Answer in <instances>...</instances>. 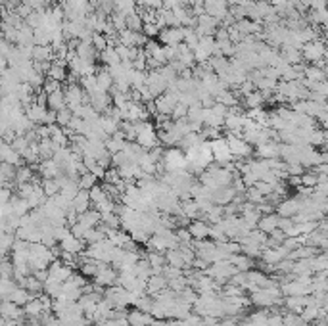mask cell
Instances as JSON below:
<instances>
[{"label":"cell","mask_w":328,"mask_h":326,"mask_svg":"<svg viewBox=\"0 0 328 326\" xmlns=\"http://www.w3.org/2000/svg\"><path fill=\"white\" fill-rule=\"evenodd\" d=\"M215 102L223 104L225 107H232V105L238 104V96H236V92H232V90H229V88H225V90H221L219 94L215 96Z\"/></svg>","instance_id":"33"},{"label":"cell","mask_w":328,"mask_h":326,"mask_svg":"<svg viewBox=\"0 0 328 326\" xmlns=\"http://www.w3.org/2000/svg\"><path fill=\"white\" fill-rule=\"evenodd\" d=\"M279 215L277 213H265V215H261L259 221H257V227L255 229L261 230L263 234H267L269 236L272 230L279 229Z\"/></svg>","instance_id":"15"},{"label":"cell","mask_w":328,"mask_h":326,"mask_svg":"<svg viewBox=\"0 0 328 326\" xmlns=\"http://www.w3.org/2000/svg\"><path fill=\"white\" fill-rule=\"evenodd\" d=\"M165 263H167V265H171V267H179V268L184 267L183 255H181L179 248H177V249H167V251H165Z\"/></svg>","instance_id":"36"},{"label":"cell","mask_w":328,"mask_h":326,"mask_svg":"<svg viewBox=\"0 0 328 326\" xmlns=\"http://www.w3.org/2000/svg\"><path fill=\"white\" fill-rule=\"evenodd\" d=\"M31 294L25 290V288H21V286H16L14 290H12V294L8 296V301H12V303H16V305H20V307H23L27 301L31 299Z\"/></svg>","instance_id":"32"},{"label":"cell","mask_w":328,"mask_h":326,"mask_svg":"<svg viewBox=\"0 0 328 326\" xmlns=\"http://www.w3.org/2000/svg\"><path fill=\"white\" fill-rule=\"evenodd\" d=\"M77 223H81L85 229H94L100 225V213L96 209H87L83 213H79V219Z\"/></svg>","instance_id":"25"},{"label":"cell","mask_w":328,"mask_h":326,"mask_svg":"<svg viewBox=\"0 0 328 326\" xmlns=\"http://www.w3.org/2000/svg\"><path fill=\"white\" fill-rule=\"evenodd\" d=\"M39 173L44 177V179H58L60 175H62V169H60L58 163L50 157V159H44V161L39 165Z\"/></svg>","instance_id":"24"},{"label":"cell","mask_w":328,"mask_h":326,"mask_svg":"<svg viewBox=\"0 0 328 326\" xmlns=\"http://www.w3.org/2000/svg\"><path fill=\"white\" fill-rule=\"evenodd\" d=\"M136 4H140V6L150 8V10H159L161 6H163L161 0H136Z\"/></svg>","instance_id":"51"},{"label":"cell","mask_w":328,"mask_h":326,"mask_svg":"<svg viewBox=\"0 0 328 326\" xmlns=\"http://www.w3.org/2000/svg\"><path fill=\"white\" fill-rule=\"evenodd\" d=\"M277 209H279V217H288V219H292L296 213L299 211V205L298 201H296V198H286V200H282L277 205Z\"/></svg>","instance_id":"23"},{"label":"cell","mask_w":328,"mask_h":326,"mask_svg":"<svg viewBox=\"0 0 328 326\" xmlns=\"http://www.w3.org/2000/svg\"><path fill=\"white\" fill-rule=\"evenodd\" d=\"M96 77V85L100 90H104V92H110L112 90V86H114V79L110 75V71H107V67L104 66L102 69H98V73H94Z\"/></svg>","instance_id":"27"},{"label":"cell","mask_w":328,"mask_h":326,"mask_svg":"<svg viewBox=\"0 0 328 326\" xmlns=\"http://www.w3.org/2000/svg\"><path fill=\"white\" fill-rule=\"evenodd\" d=\"M40 186H42V192H44L46 198H52V196H56L60 192V186H58V181H56V179H44Z\"/></svg>","instance_id":"41"},{"label":"cell","mask_w":328,"mask_h":326,"mask_svg":"<svg viewBox=\"0 0 328 326\" xmlns=\"http://www.w3.org/2000/svg\"><path fill=\"white\" fill-rule=\"evenodd\" d=\"M159 40L163 42V46H179L184 40L183 27H165L159 31Z\"/></svg>","instance_id":"8"},{"label":"cell","mask_w":328,"mask_h":326,"mask_svg":"<svg viewBox=\"0 0 328 326\" xmlns=\"http://www.w3.org/2000/svg\"><path fill=\"white\" fill-rule=\"evenodd\" d=\"M209 150H211V157L213 161L221 163V167H225L227 163L232 161V153L229 150V144H227V138H215V140H209Z\"/></svg>","instance_id":"3"},{"label":"cell","mask_w":328,"mask_h":326,"mask_svg":"<svg viewBox=\"0 0 328 326\" xmlns=\"http://www.w3.org/2000/svg\"><path fill=\"white\" fill-rule=\"evenodd\" d=\"M0 23H2V21H0Z\"/></svg>","instance_id":"53"},{"label":"cell","mask_w":328,"mask_h":326,"mask_svg":"<svg viewBox=\"0 0 328 326\" xmlns=\"http://www.w3.org/2000/svg\"><path fill=\"white\" fill-rule=\"evenodd\" d=\"M77 184H79V188L81 190H90L92 186H96L98 184V179L92 175V173H83V175H79V179H77Z\"/></svg>","instance_id":"38"},{"label":"cell","mask_w":328,"mask_h":326,"mask_svg":"<svg viewBox=\"0 0 328 326\" xmlns=\"http://www.w3.org/2000/svg\"><path fill=\"white\" fill-rule=\"evenodd\" d=\"M263 104H265V100H263V96H261L259 90H253V92H250L248 96H244V107H248V110L263 107Z\"/></svg>","instance_id":"35"},{"label":"cell","mask_w":328,"mask_h":326,"mask_svg":"<svg viewBox=\"0 0 328 326\" xmlns=\"http://www.w3.org/2000/svg\"><path fill=\"white\" fill-rule=\"evenodd\" d=\"M71 117H73L71 110L64 107V110L56 112V125H58V127H62V129H66V127L69 125V121H71Z\"/></svg>","instance_id":"46"},{"label":"cell","mask_w":328,"mask_h":326,"mask_svg":"<svg viewBox=\"0 0 328 326\" xmlns=\"http://www.w3.org/2000/svg\"><path fill=\"white\" fill-rule=\"evenodd\" d=\"M140 33H142L146 38H154V37H157V35H159V29H157V25H155V23H144Z\"/></svg>","instance_id":"49"},{"label":"cell","mask_w":328,"mask_h":326,"mask_svg":"<svg viewBox=\"0 0 328 326\" xmlns=\"http://www.w3.org/2000/svg\"><path fill=\"white\" fill-rule=\"evenodd\" d=\"M154 102H155V107H157V114L171 115V112L175 110V105L179 104V94L163 92L161 96H157Z\"/></svg>","instance_id":"9"},{"label":"cell","mask_w":328,"mask_h":326,"mask_svg":"<svg viewBox=\"0 0 328 326\" xmlns=\"http://www.w3.org/2000/svg\"><path fill=\"white\" fill-rule=\"evenodd\" d=\"M136 0H114V12L121 14V16H131L136 12Z\"/></svg>","instance_id":"31"},{"label":"cell","mask_w":328,"mask_h":326,"mask_svg":"<svg viewBox=\"0 0 328 326\" xmlns=\"http://www.w3.org/2000/svg\"><path fill=\"white\" fill-rule=\"evenodd\" d=\"M234 196H236V192H234V188H232L231 184L211 190V201L215 205H229Z\"/></svg>","instance_id":"13"},{"label":"cell","mask_w":328,"mask_h":326,"mask_svg":"<svg viewBox=\"0 0 328 326\" xmlns=\"http://www.w3.org/2000/svg\"><path fill=\"white\" fill-rule=\"evenodd\" d=\"M227 144H229V150H231L232 157H250L251 155V146L242 136L238 134H229L227 136Z\"/></svg>","instance_id":"5"},{"label":"cell","mask_w":328,"mask_h":326,"mask_svg":"<svg viewBox=\"0 0 328 326\" xmlns=\"http://www.w3.org/2000/svg\"><path fill=\"white\" fill-rule=\"evenodd\" d=\"M85 246H87V244H85V240L75 238L71 232H69L64 240H60V249H62L64 253H83Z\"/></svg>","instance_id":"12"},{"label":"cell","mask_w":328,"mask_h":326,"mask_svg":"<svg viewBox=\"0 0 328 326\" xmlns=\"http://www.w3.org/2000/svg\"><path fill=\"white\" fill-rule=\"evenodd\" d=\"M155 318L150 313H144V311H138V309H133L131 313L127 311V322L129 326H152Z\"/></svg>","instance_id":"14"},{"label":"cell","mask_w":328,"mask_h":326,"mask_svg":"<svg viewBox=\"0 0 328 326\" xmlns=\"http://www.w3.org/2000/svg\"><path fill=\"white\" fill-rule=\"evenodd\" d=\"M92 278H94L96 286L110 288V286H114V282L117 280V273H116V268H112L110 265H102Z\"/></svg>","instance_id":"11"},{"label":"cell","mask_w":328,"mask_h":326,"mask_svg":"<svg viewBox=\"0 0 328 326\" xmlns=\"http://www.w3.org/2000/svg\"><path fill=\"white\" fill-rule=\"evenodd\" d=\"M40 90H42L44 94H52V92H56V90H62V83L54 81V79H44Z\"/></svg>","instance_id":"47"},{"label":"cell","mask_w":328,"mask_h":326,"mask_svg":"<svg viewBox=\"0 0 328 326\" xmlns=\"http://www.w3.org/2000/svg\"><path fill=\"white\" fill-rule=\"evenodd\" d=\"M253 90H255V86H253V83H251L250 79L242 81L240 85H238V94L240 96H248L250 92H253Z\"/></svg>","instance_id":"50"},{"label":"cell","mask_w":328,"mask_h":326,"mask_svg":"<svg viewBox=\"0 0 328 326\" xmlns=\"http://www.w3.org/2000/svg\"><path fill=\"white\" fill-rule=\"evenodd\" d=\"M73 209L77 213H83V211L90 209V196H88V190H79L75 196H73Z\"/></svg>","instance_id":"29"},{"label":"cell","mask_w":328,"mask_h":326,"mask_svg":"<svg viewBox=\"0 0 328 326\" xmlns=\"http://www.w3.org/2000/svg\"><path fill=\"white\" fill-rule=\"evenodd\" d=\"M253 2H269V0H253Z\"/></svg>","instance_id":"52"},{"label":"cell","mask_w":328,"mask_h":326,"mask_svg":"<svg viewBox=\"0 0 328 326\" xmlns=\"http://www.w3.org/2000/svg\"><path fill=\"white\" fill-rule=\"evenodd\" d=\"M167 288V278L163 275H152V277L146 280V294L154 297L155 294H159L161 290Z\"/></svg>","instance_id":"20"},{"label":"cell","mask_w":328,"mask_h":326,"mask_svg":"<svg viewBox=\"0 0 328 326\" xmlns=\"http://www.w3.org/2000/svg\"><path fill=\"white\" fill-rule=\"evenodd\" d=\"M203 217H205V221H207V223L215 225V223H219V221L225 217V207H223V205H213L211 209L207 211Z\"/></svg>","instance_id":"40"},{"label":"cell","mask_w":328,"mask_h":326,"mask_svg":"<svg viewBox=\"0 0 328 326\" xmlns=\"http://www.w3.org/2000/svg\"><path fill=\"white\" fill-rule=\"evenodd\" d=\"M328 267V259L324 255V251H320L318 255L315 257H311V273L315 275V273H320V270H326Z\"/></svg>","instance_id":"39"},{"label":"cell","mask_w":328,"mask_h":326,"mask_svg":"<svg viewBox=\"0 0 328 326\" xmlns=\"http://www.w3.org/2000/svg\"><path fill=\"white\" fill-rule=\"evenodd\" d=\"M104 238H106V234L98 229V227H94V229L87 230V234H85V238L83 240H85V244L90 246V244H96V242H100V240H104Z\"/></svg>","instance_id":"43"},{"label":"cell","mask_w":328,"mask_h":326,"mask_svg":"<svg viewBox=\"0 0 328 326\" xmlns=\"http://www.w3.org/2000/svg\"><path fill=\"white\" fill-rule=\"evenodd\" d=\"M146 88L150 90V94L154 96V98H157V96H161L167 90V81H165L163 77L159 75V71L155 69V71H150V73H146Z\"/></svg>","instance_id":"7"},{"label":"cell","mask_w":328,"mask_h":326,"mask_svg":"<svg viewBox=\"0 0 328 326\" xmlns=\"http://www.w3.org/2000/svg\"><path fill=\"white\" fill-rule=\"evenodd\" d=\"M23 313L27 316H31V318H37V316H42L44 313H50V311H46L44 309V305H42V301H40V297H31L29 301L23 305Z\"/></svg>","instance_id":"21"},{"label":"cell","mask_w":328,"mask_h":326,"mask_svg":"<svg viewBox=\"0 0 328 326\" xmlns=\"http://www.w3.org/2000/svg\"><path fill=\"white\" fill-rule=\"evenodd\" d=\"M46 107L52 110V112H60V110H64V107H66V96H64V90H56V92L48 94V98H46Z\"/></svg>","instance_id":"30"},{"label":"cell","mask_w":328,"mask_h":326,"mask_svg":"<svg viewBox=\"0 0 328 326\" xmlns=\"http://www.w3.org/2000/svg\"><path fill=\"white\" fill-rule=\"evenodd\" d=\"M125 25H127V29H129V31H135V33H140V31H142V25H144V23H142V19H140V16H138V14H131V16H127L125 18Z\"/></svg>","instance_id":"42"},{"label":"cell","mask_w":328,"mask_h":326,"mask_svg":"<svg viewBox=\"0 0 328 326\" xmlns=\"http://www.w3.org/2000/svg\"><path fill=\"white\" fill-rule=\"evenodd\" d=\"M131 88H135V90H140L146 83V71H136L133 69V75H131Z\"/></svg>","instance_id":"44"},{"label":"cell","mask_w":328,"mask_h":326,"mask_svg":"<svg viewBox=\"0 0 328 326\" xmlns=\"http://www.w3.org/2000/svg\"><path fill=\"white\" fill-rule=\"evenodd\" d=\"M232 265L236 267L238 273H246V270H251L253 268V259L248 257V255H244V253H236V255H231L229 257Z\"/></svg>","instance_id":"28"},{"label":"cell","mask_w":328,"mask_h":326,"mask_svg":"<svg viewBox=\"0 0 328 326\" xmlns=\"http://www.w3.org/2000/svg\"><path fill=\"white\" fill-rule=\"evenodd\" d=\"M92 46H94V50L96 52H102V50H106L107 44H106V37L102 35V33H92Z\"/></svg>","instance_id":"48"},{"label":"cell","mask_w":328,"mask_h":326,"mask_svg":"<svg viewBox=\"0 0 328 326\" xmlns=\"http://www.w3.org/2000/svg\"><path fill=\"white\" fill-rule=\"evenodd\" d=\"M98 58H100V62H102L106 67H112V66L121 64V60H119V56H117L116 48H106V50H102Z\"/></svg>","instance_id":"34"},{"label":"cell","mask_w":328,"mask_h":326,"mask_svg":"<svg viewBox=\"0 0 328 326\" xmlns=\"http://www.w3.org/2000/svg\"><path fill=\"white\" fill-rule=\"evenodd\" d=\"M159 163H161L163 171H183V169H186V157H184V152L181 148H171V150L163 152Z\"/></svg>","instance_id":"2"},{"label":"cell","mask_w":328,"mask_h":326,"mask_svg":"<svg viewBox=\"0 0 328 326\" xmlns=\"http://www.w3.org/2000/svg\"><path fill=\"white\" fill-rule=\"evenodd\" d=\"M192 52H194V62H198V64L207 62V60L213 56V52H215V38L200 37L198 46H196V50H192Z\"/></svg>","instance_id":"6"},{"label":"cell","mask_w":328,"mask_h":326,"mask_svg":"<svg viewBox=\"0 0 328 326\" xmlns=\"http://www.w3.org/2000/svg\"><path fill=\"white\" fill-rule=\"evenodd\" d=\"M175 60H179L184 67H190V69H192L194 64H196V62H194V52L186 46L184 42H181V44L177 46V58H175Z\"/></svg>","instance_id":"26"},{"label":"cell","mask_w":328,"mask_h":326,"mask_svg":"<svg viewBox=\"0 0 328 326\" xmlns=\"http://www.w3.org/2000/svg\"><path fill=\"white\" fill-rule=\"evenodd\" d=\"M299 52H301V60H305V62H309V64H315L317 60H322V58L326 56V48H324L322 38L305 42Z\"/></svg>","instance_id":"4"},{"label":"cell","mask_w":328,"mask_h":326,"mask_svg":"<svg viewBox=\"0 0 328 326\" xmlns=\"http://www.w3.org/2000/svg\"><path fill=\"white\" fill-rule=\"evenodd\" d=\"M188 232L192 240H205L209 236V225L202 219H194L188 223Z\"/></svg>","instance_id":"17"},{"label":"cell","mask_w":328,"mask_h":326,"mask_svg":"<svg viewBox=\"0 0 328 326\" xmlns=\"http://www.w3.org/2000/svg\"><path fill=\"white\" fill-rule=\"evenodd\" d=\"M255 153L259 155L261 159H272V157H279L280 144L272 142V140H267L265 144H259V146H255Z\"/></svg>","instance_id":"19"},{"label":"cell","mask_w":328,"mask_h":326,"mask_svg":"<svg viewBox=\"0 0 328 326\" xmlns=\"http://www.w3.org/2000/svg\"><path fill=\"white\" fill-rule=\"evenodd\" d=\"M307 301H309V296H286L282 299L284 307L288 309L290 313H296V315H299L303 311V307L307 305Z\"/></svg>","instance_id":"18"},{"label":"cell","mask_w":328,"mask_h":326,"mask_svg":"<svg viewBox=\"0 0 328 326\" xmlns=\"http://www.w3.org/2000/svg\"><path fill=\"white\" fill-rule=\"evenodd\" d=\"M100 299H102V294H98V292H90V294H81L77 299V303H79V307L83 309V313L90 318Z\"/></svg>","instance_id":"10"},{"label":"cell","mask_w":328,"mask_h":326,"mask_svg":"<svg viewBox=\"0 0 328 326\" xmlns=\"http://www.w3.org/2000/svg\"><path fill=\"white\" fill-rule=\"evenodd\" d=\"M152 303H154V297L148 296V294H144V296H140L135 301V309H138V311H144V313H150Z\"/></svg>","instance_id":"45"},{"label":"cell","mask_w":328,"mask_h":326,"mask_svg":"<svg viewBox=\"0 0 328 326\" xmlns=\"http://www.w3.org/2000/svg\"><path fill=\"white\" fill-rule=\"evenodd\" d=\"M135 129H136V138L135 142L140 146V148H144V150H152L155 148L159 140H157V133H155V127L148 119L146 121H138L135 123Z\"/></svg>","instance_id":"1"},{"label":"cell","mask_w":328,"mask_h":326,"mask_svg":"<svg viewBox=\"0 0 328 326\" xmlns=\"http://www.w3.org/2000/svg\"><path fill=\"white\" fill-rule=\"evenodd\" d=\"M23 315V309H20V305L12 303L8 299H2L0 301V316L2 318H8V320H20Z\"/></svg>","instance_id":"16"},{"label":"cell","mask_w":328,"mask_h":326,"mask_svg":"<svg viewBox=\"0 0 328 326\" xmlns=\"http://www.w3.org/2000/svg\"><path fill=\"white\" fill-rule=\"evenodd\" d=\"M16 182H18V186L21 184H27V182H33V169L31 167H25V165H21L16 169Z\"/></svg>","instance_id":"37"},{"label":"cell","mask_w":328,"mask_h":326,"mask_svg":"<svg viewBox=\"0 0 328 326\" xmlns=\"http://www.w3.org/2000/svg\"><path fill=\"white\" fill-rule=\"evenodd\" d=\"M75 54H77V58L85 60L88 64H94V60L98 56V52L94 50L92 42H83V40H79L77 48H75Z\"/></svg>","instance_id":"22"}]
</instances>
